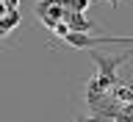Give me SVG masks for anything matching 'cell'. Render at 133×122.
I'll use <instances>...</instances> for the list:
<instances>
[{
    "label": "cell",
    "mask_w": 133,
    "mask_h": 122,
    "mask_svg": "<svg viewBox=\"0 0 133 122\" xmlns=\"http://www.w3.org/2000/svg\"><path fill=\"white\" fill-rule=\"evenodd\" d=\"M33 14H36V20H39L44 28H50V31H53L58 22H64V20H66V14H69V11L64 8V3H61V0H39V3L33 6Z\"/></svg>",
    "instance_id": "obj_1"
},
{
    "label": "cell",
    "mask_w": 133,
    "mask_h": 122,
    "mask_svg": "<svg viewBox=\"0 0 133 122\" xmlns=\"http://www.w3.org/2000/svg\"><path fill=\"white\" fill-rule=\"evenodd\" d=\"M66 44L72 47H97V44H133V39H119V36H89V33H66Z\"/></svg>",
    "instance_id": "obj_2"
},
{
    "label": "cell",
    "mask_w": 133,
    "mask_h": 122,
    "mask_svg": "<svg viewBox=\"0 0 133 122\" xmlns=\"http://www.w3.org/2000/svg\"><path fill=\"white\" fill-rule=\"evenodd\" d=\"M64 22H66V28H69V33H89L91 28H94V22L86 20L83 11H69Z\"/></svg>",
    "instance_id": "obj_3"
},
{
    "label": "cell",
    "mask_w": 133,
    "mask_h": 122,
    "mask_svg": "<svg viewBox=\"0 0 133 122\" xmlns=\"http://www.w3.org/2000/svg\"><path fill=\"white\" fill-rule=\"evenodd\" d=\"M66 11H86L89 8V0H61Z\"/></svg>",
    "instance_id": "obj_4"
},
{
    "label": "cell",
    "mask_w": 133,
    "mask_h": 122,
    "mask_svg": "<svg viewBox=\"0 0 133 122\" xmlns=\"http://www.w3.org/2000/svg\"><path fill=\"white\" fill-rule=\"evenodd\" d=\"M78 122H108V117H100V114H94V117H78Z\"/></svg>",
    "instance_id": "obj_5"
},
{
    "label": "cell",
    "mask_w": 133,
    "mask_h": 122,
    "mask_svg": "<svg viewBox=\"0 0 133 122\" xmlns=\"http://www.w3.org/2000/svg\"><path fill=\"white\" fill-rule=\"evenodd\" d=\"M53 31H56V36H61V39H64L66 33H69V28H66V22H58L56 28H53Z\"/></svg>",
    "instance_id": "obj_6"
},
{
    "label": "cell",
    "mask_w": 133,
    "mask_h": 122,
    "mask_svg": "<svg viewBox=\"0 0 133 122\" xmlns=\"http://www.w3.org/2000/svg\"><path fill=\"white\" fill-rule=\"evenodd\" d=\"M6 3H8V11H14V8H17V0H6Z\"/></svg>",
    "instance_id": "obj_7"
},
{
    "label": "cell",
    "mask_w": 133,
    "mask_h": 122,
    "mask_svg": "<svg viewBox=\"0 0 133 122\" xmlns=\"http://www.w3.org/2000/svg\"><path fill=\"white\" fill-rule=\"evenodd\" d=\"M105 3H111V6H116V3H119V0H105Z\"/></svg>",
    "instance_id": "obj_8"
}]
</instances>
